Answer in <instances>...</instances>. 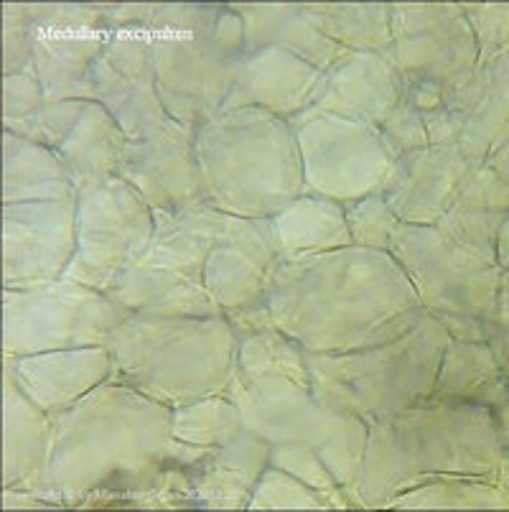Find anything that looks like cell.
Instances as JSON below:
<instances>
[{"label": "cell", "instance_id": "6da1fadb", "mask_svg": "<svg viewBox=\"0 0 509 512\" xmlns=\"http://www.w3.org/2000/svg\"><path fill=\"white\" fill-rule=\"evenodd\" d=\"M174 408L102 383L54 416L51 495L64 507L194 510L191 469L199 446L171 434Z\"/></svg>", "mask_w": 509, "mask_h": 512}, {"label": "cell", "instance_id": "7a4b0ae2", "mask_svg": "<svg viewBox=\"0 0 509 512\" xmlns=\"http://www.w3.org/2000/svg\"><path fill=\"white\" fill-rule=\"evenodd\" d=\"M270 327L311 355H339L403 337L426 314L385 250L352 248L278 260L263 296Z\"/></svg>", "mask_w": 509, "mask_h": 512}, {"label": "cell", "instance_id": "3957f363", "mask_svg": "<svg viewBox=\"0 0 509 512\" xmlns=\"http://www.w3.org/2000/svg\"><path fill=\"white\" fill-rule=\"evenodd\" d=\"M504 456L494 411L431 395L367 423V449L349 497L357 510H385L392 497L433 479L497 477Z\"/></svg>", "mask_w": 509, "mask_h": 512}, {"label": "cell", "instance_id": "277c9868", "mask_svg": "<svg viewBox=\"0 0 509 512\" xmlns=\"http://www.w3.org/2000/svg\"><path fill=\"white\" fill-rule=\"evenodd\" d=\"M204 202L242 220H270L303 197V169L288 120L265 110H224L196 125Z\"/></svg>", "mask_w": 509, "mask_h": 512}, {"label": "cell", "instance_id": "5b68a950", "mask_svg": "<svg viewBox=\"0 0 509 512\" xmlns=\"http://www.w3.org/2000/svg\"><path fill=\"white\" fill-rule=\"evenodd\" d=\"M237 329L230 319L128 316L110 334L112 383L168 408L224 395L235 377Z\"/></svg>", "mask_w": 509, "mask_h": 512}, {"label": "cell", "instance_id": "8992f818", "mask_svg": "<svg viewBox=\"0 0 509 512\" xmlns=\"http://www.w3.org/2000/svg\"><path fill=\"white\" fill-rule=\"evenodd\" d=\"M166 113L202 125L224 110L245 57V23L219 3H153L146 23Z\"/></svg>", "mask_w": 509, "mask_h": 512}, {"label": "cell", "instance_id": "52a82bcc", "mask_svg": "<svg viewBox=\"0 0 509 512\" xmlns=\"http://www.w3.org/2000/svg\"><path fill=\"white\" fill-rule=\"evenodd\" d=\"M451 337L426 309L403 337L339 355H311V390L324 406L364 423L398 413L433 395Z\"/></svg>", "mask_w": 509, "mask_h": 512}, {"label": "cell", "instance_id": "ba28073f", "mask_svg": "<svg viewBox=\"0 0 509 512\" xmlns=\"http://www.w3.org/2000/svg\"><path fill=\"white\" fill-rule=\"evenodd\" d=\"M227 395L242 411L247 431L268 444H301L314 449L347 492L362 469L367 423L324 406L311 385L268 375L255 380L232 377Z\"/></svg>", "mask_w": 509, "mask_h": 512}, {"label": "cell", "instance_id": "9c48e42d", "mask_svg": "<svg viewBox=\"0 0 509 512\" xmlns=\"http://www.w3.org/2000/svg\"><path fill=\"white\" fill-rule=\"evenodd\" d=\"M125 319L128 314L107 293L72 278L3 288V357L107 347L110 334Z\"/></svg>", "mask_w": 509, "mask_h": 512}, {"label": "cell", "instance_id": "30bf717a", "mask_svg": "<svg viewBox=\"0 0 509 512\" xmlns=\"http://www.w3.org/2000/svg\"><path fill=\"white\" fill-rule=\"evenodd\" d=\"M156 237V212L123 179H105L77 192V253L64 278L107 293L146 258Z\"/></svg>", "mask_w": 509, "mask_h": 512}, {"label": "cell", "instance_id": "8fae6325", "mask_svg": "<svg viewBox=\"0 0 509 512\" xmlns=\"http://www.w3.org/2000/svg\"><path fill=\"white\" fill-rule=\"evenodd\" d=\"M418 301L433 316L487 319L502 288V268L464 248L436 225H403L390 242Z\"/></svg>", "mask_w": 509, "mask_h": 512}, {"label": "cell", "instance_id": "7c38bea8", "mask_svg": "<svg viewBox=\"0 0 509 512\" xmlns=\"http://www.w3.org/2000/svg\"><path fill=\"white\" fill-rule=\"evenodd\" d=\"M303 169V194L357 202L385 192L395 158L377 128L329 113H301L291 120Z\"/></svg>", "mask_w": 509, "mask_h": 512}, {"label": "cell", "instance_id": "4fadbf2b", "mask_svg": "<svg viewBox=\"0 0 509 512\" xmlns=\"http://www.w3.org/2000/svg\"><path fill=\"white\" fill-rule=\"evenodd\" d=\"M382 57L403 85L428 82L448 92L474 72L479 46L456 3H392V46Z\"/></svg>", "mask_w": 509, "mask_h": 512}, {"label": "cell", "instance_id": "5bb4252c", "mask_svg": "<svg viewBox=\"0 0 509 512\" xmlns=\"http://www.w3.org/2000/svg\"><path fill=\"white\" fill-rule=\"evenodd\" d=\"M34 67L46 100H90V69L102 57L107 23L97 3H31Z\"/></svg>", "mask_w": 509, "mask_h": 512}, {"label": "cell", "instance_id": "9a60e30c", "mask_svg": "<svg viewBox=\"0 0 509 512\" xmlns=\"http://www.w3.org/2000/svg\"><path fill=\"white\" fill-rule=\"evenodd\" d=\"M77 253V197L3 204V288L64 278Z\"/></svg>", "mask_w": 509, "mask_h": 512}, {"label": "cell", "instance_id": "2e32d148", "mask_svg": "<svg viewBox=\"0 0 509 512\" xmlns=\"http://www.w3.org/2000/svg\"><path fill=\"white\" fill-rule=\"evenodd\" d=\"M196 125L168 118L128 141L118 179L128 181L156 214L204 204L202 171L196 158Z\"/></svg>", "mask_w": 509, "mask_h": 512}, {"label": "cell", "instance_id": "e0dca14e", "mask_svg": "<svg viewBox=\"0 0 509 512\" xmlns=\"http://www.w3.org/2000/svg\"><path fill=\"white\" fill-rule=\"evenodd\" d=\"M471 166L456 143H431L395 161L382 197L403 225H438L454 207Z\"/></svg>", "mask_w": 509, "mask_h": 512}, {"label": "cell", "instance_id": "ac0fdd59", "mask_svg": "<svg viewBox=\"0 0 509 512\" xmlns=\"http://www.w3.org/2000/svg\"><path fill=\"white\" fill-rule=\"evenodd\" d=\"M278 260L268 220H242L240 230L212 250L202 283L224 319L263 309L265 288Z\"/></svg>", "mask_w": 509, "mask_h": 512}, {"label": "cell", "instance_id": "d6986e66", "mask_svg": "<svg viewBox=\"0 0 509 512\" xmlns=\"http://www.w3.org/2000/svg\"><path fill=\"white\" fill-rule=\"evenodd\" d=\"M403 97V79L382 54L347 51L316 87L311 113H329L380 128Z\"/></svg>", "mask_w": 509, "mask_h": 512}, {"label": "cell", "instance_id": "ffe728a7", "mask_svg": "<svg viewBox=\"0 0 509 512\" xmlns=\"http://www.w3.org/2000/svg\"><path fill=\"white\" fill-rule=\"evenodd\" d=\"M321 74V69L311 67L288 51H245L224 110L250 107L291 123L311 107Z\"/></svg>", "mask_w": 509, "mask_h": 512}, {"label": "cell", "instance_id": "44dd1931", "mask_svg": "<svg viewBox=\"0 0 509 512\" xmlns=\"http://www.w3.org/2000/svg\"><path fill=\"white\" fill-rule=\"evenodd\" d=\"M51 439L54 418L23 393L11 367L3 365V490H26L54 500L49 479Z\"/></svg>", "mask_w": 509, "mask_h": 512}, {"label": "cell", "instance_id": "7402d4cb", "mask_svg": "<svg viewBox=\"0 0 509 512\" xmlns=\"http://www.w3.org/2000/svg\"><path fill=\"white\" fill-rule=\"evenodd\" d=\"M446 113L456 146L471 164H482L509 125V54L479 59L474 72L446 92Z\"/></svg>", "mask_w": 509, "mask_h": 512}, {"label": "cell", "instance_id": "603a6c76", "mask_svg": "<svg viewBox=\"0 0 509 512\" xmlns=\"http://www.w3.org/2000/svg\"><path fill=\"white\" fill-rule=\"evenodd\" d=\"M16 375L23 393L34 400L41 411H67L74 403L107 383L112 375V355L107 347H77L41 352L26 357H3Z\"/></svg>", "mask_w": 509, "mask_h": 512}, {"label": "cell", "instance_id": "cb8c5ba5", "mask_svg": "<svg viewBox=\"0 0 509 512\" xmlns=\"http://www.w3.org/2000/svg\"><path fill=\"white\" fill-rule=\"evenodd\" d=\"M268 467L270 444L252 431L227 446H204L191 477L194 510H247Z\"/></svg>", "mask_w": 509, "mask_h": 512}, {"label": "cell", "instance_id": "d4e9b609", "mask_svg": "<svg viewBox=\"0 0 509 512\" xmlns=\"http://www.w3.org/2000/svg\"><path fill=\"white\" fill-rule=\"evenodd\" d=\"M242 225V217L219 212L212 204H196L171 214H156V237L140 263L168 268L194 281L204 278V265L214 248L230 240Z\"/></svg>", "mask_w": 509, "mask_h": 512}, {"label": "cell", "instance_id": "484cf974", "mask_svg": "<svg viewBox=\"0 0 509 512\" xmlns=\"http://www.w3.org/2000/svg\"><path fill=\"white\" fill-rule=\"evenodd\" d=\"M128 316L148 319H217L224 316L202 281L168 268L138 263L107 291Z\"/></svg>", "mask_w": 509, "mask_h": 512}, {"label": "cell", "instance_id": "4316f807", "mask_svg": "<svg viewBox=\"0 0 509 512\" xmlns=\"http://www.w3.org/2000/svg\"><path fill=\"white\" fill-rule=\"evenodd\" d=\"M232 11L245 23V51H288L321 72L347 54L303 18L301 3H232Z\"/></svg>", "mask_w": 509, "mask_h": 512}, {"label": "cell", "instance_id": "83f0119b", "mask_svg": "<svg viewBox=\"0 0 509 512\" xmlns=\"http://www.w3.org/2000/svg\"><path fill=\"white\" fill-rule=\"evenodd\" d=\"M268 222L280 260L311 258L354 245L344 204L334 199L303 194Z\"/></svg>", "mask_w": 509, "mask_h": 512}, {"label": "cell", "instance_id": "f1b7e54d", "mask_svg": "<svg viewBox=\"0 0 509 512\" xmlns=\"http://www.w3.org/2000/svg\"><path fill=\"white\" fill-rule=\"evenodd\" d=\"M125 146H128V136L118 120L107 113L105 105L90 100L72 133L54 153L79 192L82 186L115 179L123 164Z\"/></svg>", "mask_w": 509, "mask_h": 512}, {"label": "cell", "instance_id": "f546056e", "mask_svg": "<svg viewBox=\"0 0 509 512\" xmlns=\"http://www.w3.org/2000/svg\"><path fill=\"white\" fill-rule=\"evenodd\" d=\"M433 398L464 400L497 411L509 398V372L489 342H454L446 347Z\"/></svg>", "mask_w": 509, "mask_h": 512}, {"label": "cell", "instance_id": "4dcf8cb0", "mask_svg": "<svg viewBox=\"0 0 509 512\" xmlns=\"http://www.w3.org/2000/svg\"><path fill=\"white\" fill-rule=\"evenodd\" d=\"M74 197L77 186L51 148L3 130V204Z\"/></svg>", "mask_w": 509, "mask_h": 512}, {"label": "cell", "instance_id": "1f68e13d", "mask_svg": "<svg viewBox=\"0 0 509 512\" xmlns=\"http://www.w3.org/2000/svg\"><path fill=\"white\" fill-rule=\"evenodd\" d=\"M87 87L90 100L105 105L128 141H138L143 133L171 118L158 95L156 74H120L100 57L90 69Z\"/></svg>", "mask_w": 509, "mask_h": 512}, {"label": "cell", "instance_id": "d6a6232c", "mask_svg": "<svg viewBox=\"0 0 509 512\" xmlns=\"http://www.w3.org/2000/svg\"><path fill=\"white\" fill-rule=\"evenodd\" d=\"M301 13L344 51L387 54L392 46V3H301Z\"/></svg>", "mask_w": 509, "mask_h": 512}, {"label": "cell", "instance_id": "836d02e7", "mask_svg": "<svg viewBox=\"0 0 509 512\" xmlns=\"http://www.w3.org/2000/svg\"><path fill=\"white\" fill-rule=\"evenodd\" d=\"M385 510H509V495L497 477H446L410 487Z\"/></svg>", "mask_w": 509, "mask_h": 512}, {"label": "cell", "instance_id": "e575fe53", "mask_svg": "<svg viewBox=\"0 0 509 512\" xmlns=\"http://www.w3.org/2000/svg\"><path fill=\"white\" fill-rule=\"evenodd\" d=\"M237 362L235 377L240 380H255V377L280 375L293 383L311 385V370H308V352L275 327L255 329V332L237 334Z\"/></svg>", "mask_w": 509, "mask_h": 512}, {"label": "cell", "instance_id": "d590c367", "mask_svg": "<svg viewBox=\"0 0 509 512\" xmlns=\"http://www.w3.org/2000/svg\"><path fill=\"white\" fill-rule=\"evenodd\" d=\"M245 431L240 406L227 393L186 403L171 416L174 439L191 446H227Z\"/></svg>", "mask_w": 509, "mask_h": 512}, {"label": "cell", "instance_id": "8d00e7d4", "mask_svg": "<svg viewBox=\"0 0 509 512\" xmlns=\"http://www.w3.org/2000/svg\"><path fill=\"white\" fill-rule=\"evenodd\" d=\"M247 510H334V502L324 492L308 487L306 482L296 479L293 474L270 464L258 479V487L252 492Z\"/></svg>", "mask_w": 509, "mask_h": 512}, {"label": "cell", "instance_id": "74e56055", "mask_svg": "<svg viewBox=\"0 0 509 512\" xmlns=\"http://www.w3.org/2000/svg\"><path fill=\"white\" fill-rule=\"evenodd\" d=\"M504 217L507 214L454 202V207L443 214L436 227L446 232L448 237H454L459 245L474 250L476 255H482L489 263H497V235Z\"/></svg>", "mask_w": 509, "mask_h": 512}, {"label": "cell", "instance_id": "f35d334b", "mask_svg": "<svg viewBox=\"0 0 509 512\" xmlns=\"http://www.w3.org/2000/svg\"><path fill=\"white\" fill-rule=\"evenodd\" d=\"M87 102L90 100H46L26 118L6 120L3 130H11L16 136L56 151L64 143V138L72 133L77 120L82 118Z\"/></svg>", "mask_w": 509, "mask_h": 512}, {"label": "cell", "instance_id": "ab89813d", "mask_svg": "<svg viewBox=\"0 0 509 512\" xmlns=\"http://www.w3.org/2000/svg\"><path fill=\"white\" fill-rule=\"evenodd\" d=\"M344 212H347V225L349 232H352L354 245L390 253V242L395 237V232H398L400 220L387 207L382 194L357 199V202H347L344 204Z\"/></svg>", "mask_w": 509, "mask_h": 512}, {"label": "cell", "instance_id": "60d3db41", "mask_svg": "<svg viewBox=\"0 0 509 512\" xmlns=\"http://www.w3.org/2000/svg\"><path fill=\"white\" fill-rule=\"evenodd\" d=\"M34 64V18L31 3L3 6V74Z\"/></svg>", "mask_w": 509, "mask_h": 512}, {"label": "cell", "instance_id": "b9f144b4", "mask_svg": "<svg viewBox=\"0 0 509 512\" xmlns=\"http://www.w3.org/2000/svg\"><path fill=\"white\" fill-rule=\"evenodd\" d=\"M377 133H380L382 143H385L387 151H390V156L395 158V161H398L400 156H405V153H413L418 151V148L431 146V141H428L426 120H423V115H420L405 97H400L395 110L387 115V120L377 128Z\"/></svg>", "mask_w": 509, "mask_h": 512}, {"label": "cell", "instance_id": "7bdbcfd3", "mask_svg": "<svg viewBox=\"0 0 509 512\" xmlns=\"http://www.w3.org/2000/svg\"><path fill=\"white\" fill-rule=\"evenodd\" d=\"M474 29L479 59L509 54V6L507 3H479L461 6Z\"/></svg>", "mask_w": 509, "mask_h": 512}, {"label": "cell", "instance_id": "ee69618b", "mask_svg": "<svg viewBox=\"0 0 509 512\" xmlns=\"http://www.w3.org/2000/svg\"><path fill=\"white\" fill-rule=\"evenodd\" d=\"M44 102L46 92L34 64H28L13 74H3V123L26 118Z\"/></svg>", "mask_w": 509, "mask_h": 512}, {"label": "cell", "instance_id": "f6af8a7d", "mask_svg": "<svg viewBox=\"0 0 509 512\" xmlns=\"http://www.w3.org/2000/svg\"><path fill=\"white\" fill-rule=\"evenodd\" d=\"M487 327L494 355L499 357V362L509 372V276H502V288H499L492 314L487 316Z\"/></svg>", "mask_w": 509, "mask_h": 512}, {"label": "cell", "instance_id": "bcb514c9", "mask_svg": "<svg viewBox=\"0 0 509 512\" xmlns=\"http://www.w3.org/2000/svg\"><path fill=\"white\" fill-rule=\"evenodd\" d=\"M454 342H489L487 319L479 316H436Z\"/></svg>", "mask_w": 509, "mask_h": 512}, {"label": "cell", "instance_id": "7dc6e473", "mask_svg": "<svg viewBox=\"0 0 509 512\" xmlns=\"http://www.w3.org/2000/svg\"><path fill=\"white\" fill-rule=\"evenodd\" d=\"M3 507L6 510H64L59 502L26 490H3Z\"/></svg>", "mask_w": 509, "mask_h": 512}, {"label": "cell", "instance_id": "c3c4849f", "mask_svg": "<svg viewBox=\"0 0 509 512\" xmlns=\"http://www.w3.org/2000/svg\"><path fill=\"white\" fill-rule=\"evenodd\" d=\"M497 265L502 268L504 276H509V214L504 217L497 235Z\"/></svg>", "mask_w": 509, "mask_h": 512}, {"label": "cell", "instance_id": "681fc988", "mask_svg": "<svg viewBox=\"0 0 509 512\" xmlns=\"http://www.w3.org/2000/svg\"><path fill=\"white\" fill-rule=\"evenodd\" d=\"M494 416H497L499 439H502L504 454H509V398L504 400V403L497 408V411H494Z\"/></svg>", "mask_w": 509, "mask_h": 512}, {"label": "cell", "instance_id": "f907efd6", "mask_svg": "<svg viewBox=\"0 0 509 512\" xmlns=\"http://www.w3.org/2000/svg\"><path fill=\"white\" fill-rule=\"evenodd\" d=\"M497 482L502 484L504 490H507V495H509V454L504 456L502 462H499V469H497Z\"/></svg>", "mask_w": 509, "mask_h": 512}]
</instances>
